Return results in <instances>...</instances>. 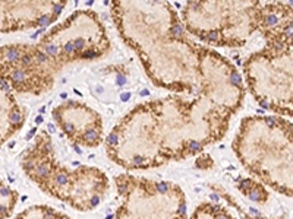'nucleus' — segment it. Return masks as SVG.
<instances>
[{
    "instance_id": "1",
    "label": "nucleus",
    "mask_w": 293,
    "mask_h": 219,
    "mask_svg": "<svg viewBox=\"0 0 293 219\" xmlns=\"http://www.w3.org/2000/svg\"><path fill=\"white\" fill-rule=\"evenodd\" d=\"M243 98L236 66L205 47L195 89L135 105L109 133L107 155L129 171L193 156L226 136Z\"/></svg>"
},
{
    "instance_id": "2",
    "label": "nucleus",
    "mask_w": 293,
    "mask_h": 219,
    "mask_svg": "<svg viewBox=\"0 0 293 219\" xmlns=\"http://www.w3.org/2000/svg\"><path fill=\"white\" fill-rule=\"evenodd\" d=\"M110 13L154 85L176 94L195 89L205 45L191 40L168 0H110Z\"/></svg>"
},
{
    "instance_id": "3",
    "label": "nucleus",
    "mask_w": 293,
    "mask_h": 219,
    "mask_svg": "<svg viewBox=\"0 0 293 219\" xmlns=\"http://www.w3.org/2000/svg\"><path fill=\"white\" fill-rule=\"evenodd\" d=\"M111 50L104 24L94 10H76L34 44L0 47V81L13 92L41 95L71 63L97 60Z\"/></svg>"
},
{
    "instance_id": "4",
    "label": "nucleus",
    "mask_w": 293,
    "mask_h": 219,
    "mask_svg": "<svg viewBox=\"0 0 293 219\" xmlns=\"http://www.w3.org/2000/svg\"><path fill=\"white\" fill-rule=\"evenodd\" d=\"M258 31L265 47L243 63L246 85L262 108L293 115V9L284 3L262 6Z\"/></svg>"
},
{
    "instance_id": "5",
    "label": "nucleus",
    "mask_w": 293,
    "mask_h": 219,
    "mask_svg": "<svg viewBox=\"0 0 293 219\" xmlns=\"http://www.w3.org/2000/svg\"><path fill=\"white\" fill-rule=\"evenodd\" d=\"M19 162L25 175L40 190L81 212L98 207L110 189L109 177L100 168L81 165L71 170L63 165L46 130L34 137Z\"/></svg>"
},
{
    "instance_id": "6",
    "label": "nucleus",
    "mask_w": 293,
    "mask_h": 219,
    "mask_svg": "<svg viewBox=\"0 0 293 219\" xmlns=\"http://www.w3.org/2000/svg\"><path fill=\"white\" fill-rule=\"evenodd\" d=\"M261 9L260 0H188L180 19L205 45L239 48L260 29Z\"/></svg>"
},
{
    "instance_id": "7",
    "label": "nucleus",
    "mask_w": 293,
    "mask_h": 219,
    "mask_svg": "<svg viewBox=\"0 0 293 219\" xmlns=\"http://www.w3.org/2000/svg\"><path fill=\"white\" fill-rule=\"evenodd\" d=\"M120 205L113 219H186V197L172 181L132 174L115 178Z\"/></svg>"
},
{
    "instance_id": "8",
    "label": "nucleus",
    "mask_w": 293,
    "mask_h": 219,
    "mask_svg": "<svg viewBox=\"0 0 293 219\" xmlns=\"http://www.w3.org/2000/svg\"><path fill=\"white\" fill-rule=\"evenodd\" d=\"M67 0H0V34L48 26L59 19Z\"/></svg>"
},
{
    "instance_id": "9",
    "label": "nucleus",
    "mask_w": 293,
    "mask_h": 219,
    "mask_svg": "<svg viewBox=\"0 0 293 219\" xmlns=\"http://www.w3.org/2000/svg\"><path fill=\"white\" fill-rule=\"evenodd\" d=\"M51 117L73 145L97 148L103 142L104 129L100 113L81 101H65L53 110Z\"/></svg>"
},
{
    "instance_id": "10",
    "label": "nucleus",
    "mask_w": 293,
    "mask_h": 219,
    "mask_svg": "<svg viewBox=\"0 0 293 219\" xmlns=\"http://www.w3.org/2000/svg\"><path fill=\"white\" fill-rule=\"evenodd\" d=\"M27 114L15 98L13 91L0 81V148L25 124Z\"/></svg>"
},
{
    "instance_id": "11",
    "label": "nucleus",
    "mask_w": 293,
    "mask_h": 219,
    "mask_svg": "<svg viewBox=\"0 0 293 219\" xmlns=\"http://www.w3.org/2000/svg\"><path fill=\"white\" fill-rule=\"evenodd\" d=\"M15 219H72L67 215L44 205H34L16 215Z\"/></svg>"
},
{
    "instance_id": "12",
    "label": "nucleus",
    "mask_w": 293,
    "mask_h": 219,
    "mask_svg": "<svg viewBox=\"0 0 293 219\" xmlns=\"http://www.w3.org/2000/svg\"><path fill=\"white\" fill-rule=\"evenodd\" d=\"M191 219H235L224 206L218 203H201L195 207Z\"/></svg>"
},
{
    "instance_id": "13",
    "label": "nucleus",
    "mask_w": 293,
    "mask_h": 219,
    "mask_svg": "<svg viewBox=\"0 0 293 219\" xmlns=\"http://www.w3.org/2000/svg\"><path fill=\"white\" fill-rule=\"evenodd\" d=\"M18 203V193L0 178V219H7Z\"/></svg>"
}]
</instances>
